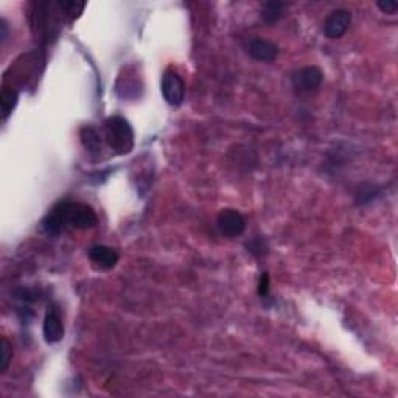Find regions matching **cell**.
<instances>
[{
	"instance_id": "cell-1",
	"label": "cell",
	"mask_w": 398,
	"mask_h": 398,
	"mask_svg": "<svg viewBox=\"0 0 398 398\" xmlns=\"http://www.w3.org/2000/svg\"><path fill=\"white\" fill-rule=\"evenodd\" d=\"M98 224V217L91 206L83 202L61 201L42 219V230L58 237L67 230H89Z\"/></svg>"
},
{
	"instance_id": "cell-2",
	"label": "cell",
	"mask_w": 398,
	"mask_h": 398,
	"mask_svg": "<svg viewBox=\"0 0 398 398\" xmlns=\"http://www.w3.org/2000/svg\"><path fill=\"white\" fill-rule=\"evenodd\" d=\"M105 141L116 154H129L134 148V131L128 120L120 116L107 118L105 122Z\"/></svg>"
},
{
	"instance_id": "cell-3",
	"label": "cell",
	"mask_w": 398,
	"mask_h": 398,
	"mask_svg": "<svg viewBox=\"0 0 398 398\" xmlns=\"http://www.w3.org/2000/svg\"><path fill=\"white\" fill-rule=\"evenodd\" d=\"M162 96L165 98L168 105L179 106L186 98V83L181 78V75L176 73L174 71H165L162 75V83H161Z\"/></svg>"
},
{
	"instance_id": "cell-4",
	"label": "cell",
	"mask_w": 398,
	"mask_h": 398,
	"mask_svg": "<svg viewBox=\"0 0 398 398\" xmlns=\"http://www.w3.org/2000/svg\"><path fill=\"white\" fill-rule=\"evenodd\" d=\"M217 227L221 235L235 238L246 230V218L235 208H224L218 215Z\"/></svg>"
},
{
	"instance_id": "cell-5",
	"label": "cell",
	"mask_w": 398,
	"mask_h": 398,
	"mask_svg": "<svg viewBox=\"0 0 398 398\" xmlns=\"http://www.w3.org/2000/svg\"><path fill=\"white\" fill-rule=\"evenodd\" d=\"M42 333L47 344H56L64 338V324H62L61 309L56 303H52L47 308L42 324Z\"/></svg>"
},
{
	"instance_id": "cell-6",
	"label": "cell",
	"mask_w": 398,
	"mask_h": 398,
	"mask_svg": "<svg viewBox=\"0 0 398 398\" xmlns=\"http://www.w3.org/2000/svg\"><path fill=\"white\" fill-rule=\"evenodd\" d=\"M322 80H324V73H322L320 69L308 66L293 73L291 83L296 87V91L299 92H314L320 87Z\"/></svg>"
},
{
	"instance_id": "cell-7",
	"label": "cell",
	"mask_w": 398,
	"mask_h": 398,
	"mask_svg": "<svg viewBox=\"0 0 398 398\" xmlns=\"http://www.w3.org/2000/svg\"><path fill=\"white\" fill-rule=\"evenodd\" d=\"M352 24V12L345 8H338L327 16L324 22V33L330 39H339L345 35Z\"/></svg>"
},
{
	"instance_id": "cell-8",
	"label": "cell",
	"mask_w": 398,
	"mask_h": 398,
	"mask_svg": "<svg viewBox=\"0 0 398 398\" xmlns=\"http://www.w3.org/2000/svg\"><path fill=\"white\" fill-rule=\"evenodd\" d=\"M248 53L257 61L271 62L279 55V46L273 41L263 39V37H254L248 44Z\"/></svg>"
},
{
	"instance_id": "cell-9",
	"label": "cell",
	"mask_w": 398,
	"mask_h": 398,
	"mask_svg": "<svg viewBox=\"0 0 398 398\" xmlns=\"http://www.w3.org/2000/svg\"><path fill=\"white\" fill-rule=\"evenodd\" d=\"M91 263L97 269H112L118 263V252L105 244H96L89 249Z\"/></svg>"
},
{
	"instance_id": "cell-10",
	"label": "cell",
	"mask_w": 398,
	"mask_h": 398,
	"mask_svg": "<svg viewBox=\"0 0 398 398\" xmlns=\"http://www.w3.org/2000/svg\"><path fill=\"white\" fill-rule=\"evenodd\" d=\"M81 142H83L84 148H87L91 153H100L101 151V143H103V136L101 132L96 128V126H84L80 132Z\"/></svg>"
},
{
	"instance_id": "cell-11",
	"label": "cell",
	"mask_w": 398,
	"mask_h": 398,
	"mask_svg": "<svg viewBox=\"0 0 398 398\" xmlns=\"http://www.w3.org/2000/svg\"><path fill=\"white\" fill-rule=\"evenodd\" d=\"M17 100H19V96L15 89H11V87H3L2 93H0V106H2L3 122L11 116V112L15 111Z\"/></svg>"
},
{
	"instance_id": "cell-12",
	"label": "cell",
	"mask_w": 398,
	"mask_h": 398,
	"mask_svg": "<svg viewBox=\"0 0 398 398\" xmlns=\"http://www.w3.org/2000/svg\"><path fill=\"white\" fill-rule=\"evenodd\" d=\"M283 8H285V3L282 2H266L262 8V19L268 25H273L282 17Z\"/></svg>"
},
{
	"instance_id": "cell-13",
	"label": "cell",
	"mask_w": 398,
	"mask_h": 398,
	"mask_svg": "<svg viewBox=\"0 0 398 398\" xmlns=\"http://www.w3.org/2000/svg\"><path fill=\"white\" fill-rule=\"evenodd\" d=\"M0 350H2V359H0V372L5 374L6 369L12 359V345L6 338H2V344H0Z\"/></svg>"
},
{
	"instance_id": "cell-14",
	"label": "cell",
	"mask_w": 398,
	"mask_h": 398,
	"mask_svg": "<svg viewBox=\"0 0 398 398\" xmlns=\"http://www.w3.org/2000/svg\"><path fill=\"white\" fill-rule=\"evenodd\" d=\"M56 5H58V8L62 12H66V15L71 16L72 19L80 16V12H83L86 6V3H78V2H58Z\"/></svg>"
},
{
	"instance_id": "cell-15",
	"label": "cell",
	"mask_w": 398,
	"mask_h": 398,
	"mask_svg": "<svg viewBox=\"0 0 398 398\" xmlns=\"http://www.w3.org/2000/svg\"><path fill=\"white\" fill-rule=\"evenodd\" d=\"M269 294V275L266 273H263L260 275V280H258V296L260 298H266Z\"/></svg>"
},
{
	"instance_id": "cell-16",
	"label": "cell",
	"mask_w": 398,
	"mask_h": 398,
	"mask_svg": "<svg viewBox=\"0 0 398 398\" xmlns=\"http://www.w3.org/2000/svg\"><path fill=\"white\" fill-rule=\"evenodd\" d=\"M377 6L383 12H386V15H395L397 10H398V3L394 2V0H386V2H378Z\"/></svg>"
},
{
	"instance_id": "cell-17",
	"label": "cell",
	"mask_w": 398,
	"mask_h": 398,
	"mask_svg": "<svg viewBox=\"0 0 398 398\" xmlns=\"http://www.w3.org/2000/svg\"><path fill=\"white\" fill-rule=\"evenodd\" d=\"M6 36H8V25H6L5 19H2L0 21V41H2V44L6 41Z\"/></svg>"
}]
</instances>
